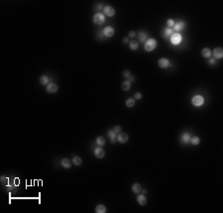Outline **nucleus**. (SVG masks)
I'll use <instances>...</instances> for the list:
<instances>
[{
  "label": "nucleus",
  "mask_w": 223,
  "mask_h": 213,
  "mask_svg": "<svg viewBox=\"0 0 223 213\" xmlns=\"http://www.w3.org/2000/svg\"><path fill=\"white\" fill-rule=\"evenodd\" d=\"M157 47V41L155 39H149L145 43V50L147 52H152Z\"/></svg>",
  "instance_id": "obj_1"
},
{
  "label": "nucleus",
  "mask_w": 223,
  "mask_h": 213,
  "mask_svg": "<svg viewBox=\"0 0 223 213\" xmlns=\"http://www.w3.org/2000/svg\"><path fill=\"white\" fill-rule=\"evenodd\" d=\"M105 22V17L102 13H97L93 16V23L97 25H102Z\"/></svg>",
  "instance_id": "obj_2"
},
{
  "label": "nucleus",
  "mask_w": 223,
  "mask_h": 213,
  "mask_svg": "<svg viewBox=\"0 0 223 213\" xmlns=\"http://www.w3.org/2000/svg\"><path fill=\"white\" fill-rule=\"evenodd\" d=\"M171 42H172L173 45H178L181 42V35L178 34V33L173 34L171 36Z\"/></svg>",
  "instance_id": "obj_3"
},
{
  "label": "nucleus",
  "mask_w": 223,
  "mask_h": 213,
  "mask_svg": "<svg viewBox=\"0 0 223 213\" xmlns=\"http://www.w3.org/2000/svg\"><path fill=\"white\" fill-rule=\"evenodd\" d=\"M204 102V99L202 96L200 95H195L193 98H192V104L194 106H201Z\"/></svg>",
  "instance_id": "obj_4"
},
{
  "label": "nucleus",
  "mask_w": 223,
  "mask_h": 213,
  "mask_svg": "<svg viewBox=\"0 0 223 213\" xmlns=\"http://www.w3.org/2000/svg\"><path fill=\"white\" fill-rule=\"evenodd\" d=\"M103 12H104V15H106L108 17H112L115 15V10L111 6H105L103 8Z\"/></svg>",
  "instance_id": "obj_5"
},
{
  "label": "nucleus",
  "mask_w": 223,
  "mask_h": 213,
  "mask_svg": "<svg viewBox=\"0 0 223 213\" xmlns=\"http://www.w3.org/2000/svg\"><path fill=\"white\" fill-rule=\"evenodd\" d=\"M158 65L162 69H167L170 66V61L168 59H166V58H162V59H160L158 61Z\"/></svg>",
  "instance_id": "obj_6"
},
{
  "label": "nucleus",
  "mask_w": 223,
  "mask_h": 213,
  "mask_svg": "<svg viewBox=\"0 0 223 213\" xmlns=\"http://www.w3.org/2000/svg\"><path fill=\"white\" fill-rule=\"evenodd\" d=\"M58 89H59V87H58V85L55 84V83H49V84L47 85V87H46V90H47V92H49V93H56V92L58 91Z\"/></svg>",
  "instance_id": "obj_7"
},
{
  "label": "nucleus",
  "mask_w": 223,
  "mask_h": 213,
  "mask_svg": "<svg viewBox=\"0 0 223 213\" xmlns=\"http://www.w3.org/2000/svg\"><path fill=\"white\" fill-rule=\"evenodd\" d=\"M117 140H118V142L119 143L124 144V143L128 142V140H129V136H128L126 133H119V135L117 136Z\"/></svg>",
  "instance_id": "obj_8"
},
{
  "label": "nucleus",
  "mask_w": 223,
  "mask_h": 213,
  "mask_svg": "<svg viewBox=\"0 0 223 213\" xmlns=\"http://www.w3.org/2000/svg\"><path fill=\"white\" fill-rule=\"evenodd\" d=\"M94 155H95V157L96 158H98V159H102L104 156H105V153H104V150L102 149V148H96L95 150H94Z\"/></svg>",
  "instance_id": "obj_9"
},
{
  "label": "nucleus",
  "mask_w": 223,
  "mask_h": 213,
  "mask_svg": "<svg viewBox=\"0 0 223 213\" xmlns=\"http://www.w3.org/2000/svg\"><path fill=\"white\" fill-rule=\"evenodd\" d=\"M213 55H214V58L217 59V60L222 59L223 50L221 49V48H216V49H214V51H213Z\"/></svg>",
  "instance_id": "obj_10"
},
{
  "label": "nucleus",
  "mask_w": 223,
  "mask_h": 213,
  "mask_svg": "<svg viewBox=\"0 0 223 213\" xmlns=\"http://www.w3.org/2000/svg\"><path fill=\"white\" fill-rule=\"evenodd\" d=\"M103 33H104V35H105L106 37H112V36L114 35V29H113L112 27L108 26V27H106V28L103 30Z\"/></svg>",
  "instance_id": "obj_11"
},
{
  "label": "nucleus",
  "mask_w": 223,
  "mask_h": 213,
  "mask_svg": "<svg viewBox=\"0 0 223 213\" xmlns=\"http://www.w3.org/2000/svg\"><path fill=\"white\" fill-rule=\"evenodd\" d=\"M137 201H138V203H139L140 205H142V206H144V205L147 204V198H146L143 194H140V195L137 196Z\"/></svg>",
  "instance_id": "obj_12"
},
{
  "label": "nucleus",
  "mask_w": 223,
  "mask_h": 213,
  "mask_svg": "<svg viewBox=\"0 0 223 213\" xmlns=\"http://www.w3.org/2000/svg\"><path fill=\"white\" fill-rule=\"evenodd\" d=\"M61 164H62V166L65 169H70L72 167V163H71V161L69 159H63L62 162H61Z\"/></svg>",
  "instance_id": "obj_13"
},
{
  "label": "nucleus",
  "mask_w": 223,
  "mask_h": 213,
  "mask_svg": "<svg viewBox=\"0 0 223 213\" xmlns=\"http://www.w3.org/2000/svg\"><path fill=\"white\" fill-rule=\"evenodd\" d=\"M173 34H174V32H173V29H171V28H166V29L163 31V36H164V38H168V37L172 36Z\"/></svg>",
  "instance_id": "obj_14"
},
{
  "label": "nucleus",
  "mask_w": 223,
  "mask_h": 213,
  "mask_svg": "<svg viewBox=\"0 0 223 213\" xmlns=\"http://www.w3.org/2000/svg\"><path fill=\"white\" fill-rule=\"evenodd\" d=\"M107 135H108V137H109V139H110V141L111 143H114L116 142V139H117V137H116V133L114 132V131H109L108 133H107Z\"/></svg>",
  "instance_id": "obj_15"
},
{
  "label": "nucleus",
  "mask_w": 223,
  "mask_h": 213,
  "mask_svg": "<svg viewBox=\"0 0 223 213\" xmlns=\"http://www.w3.org/2000/svg\"><path fill=\"white\" fill-rule=\"evenodd\" d=\"M141 189H142V187H141V185H140L139 183H134L133 186H132V190H133V192L136 193V194H138V193L141 191Z\"/></svg>",
  "instance_id": "obj_16"
},
{
  "label": "nucleus",
  "mask_w": 223,
  "mask_h": 213,
  "mask_svg": "<svg viewBox=\"0 0 223 213\" xmlns=\"http://www.w3.org/2000/svg\"><path fill=\"white\" fill-rule=\"evenodd\" d=\"M184 27V23L183 22H178V23H175V26H174V29L176 31H180L182 30Z\"/></svg>",
  "instance_id": "obj_17"
},
{
  "label": "nucleus",
  "mask_w": 223,
  "mask_h": 213,
  "mask_svg": "<svg viewBox=\"0 0 223 213\" xmlns=\"http://www.w3.org/2000/svg\"><path fill=\"white\" fill-rule=\"evenodd\" d=\"M201 55L204 57V58H209L211 56V51L208 49V48H204L202 51H201Z\"/></svg>",
  "instance_id": "obj_18"
},
{
  "label": "nucleus",
  "mask_w": 223,
  "mask_h": 213,
  "mask_svg": "<svg viewBox=\"0 0 223 213\" xmlns=\"http://www.w3.org/2000/svg\"><path fill=\"white\" fill-rule=\"evenodd\" d=\"M121 88L124 90V91H128L130 88H131V82L129 81H124L121 85Z\"/></svg>",
  "instance_id": "obj_19"
},
{
  "label": "nucleus",
  "mask_w": 223,
  "mask_h": 213,
  "mask_svg": "<svg viewBox=\"0 0 223 213\" xmlns=\"http://www.w3.org/2000/svg\"><path fill=\"white\" fill-rule=\"evenodd\" d=\"M129 46H130V49L131 50H133V51H136L137 49H138V47H139V44H138V42H136V41H131L130 43H129Z\"/></svg>",
  "instance_id": "obj_20"
},
{
  "label": "nucleus",
  "mask_w": 223,
  "mask_h": 213,
  "mask_svg": "<svg viewBox=\"0 0 223 213\" xmlns=\"http://www.w3.org/2000/svg\"><path fill=\"white\" fill-rule=\"evenodd\" d=\"M96 144H97L99 147L104 146V144H105V139H104V137H102V136L97 137V138H96Z\"/></svg>",
  "instance_id": "obj_21"
},
{
  "label": "nucleus",
  "mask_w": 223,
  "mask_h": 213,
  "mask_svg": "<svg viewBox=\"0 0 223 213\" xmlns=\"http://www.w3.org/2000/svg\"><path fill=\"white\" fill-rule=\"evenodd\" d=\"M73 163H74V165H75V166H80L82 164V161H81V159L79 157L74 156V158H73Z\"/></svg>",
  "instance_id": "obj_22"
},
{
  "label": "nucleus",
  "mask_w": 223,
  "mask_h": 213,
  "mask_svg": "<svg viewBox=\"0 0 223 213\" xmlns=\"http://www.w3.org/2000/svg\"><path fill=\"white\" fill-rule=\"evenodd\" d=\"M95 211L97 213H105L106 212V208H105V206L104 205H97L96 206V208H95Z\"/></svg>",
  "instance_id": "obj_23"
},
{
  "label": "nucleus",
  "mask_w": 223,
  "mask_h": 213,
  "mask_svg": "<svg viewBox=\"0 0 223 213\" xmlns=\"http://www.w3.org/2000/svg\"><path fill=\"white\" fill-rule=\"evenodd\" d=\"M134 104H135V99H133V98H128V99L126 100V106H127V107H133Z\"/></svg>",
  "instance_id": "obj_24"
},
{
  "label": "nucleus",
  "mask_w": 223,
  "mask_h": 213,
  "mask_svg": "<svg viewBox=\"0 0 223 213\" xmlns=\"http://www.w3.org/2000/svg\"><path fill=\"white\" fill-rule=\"evenodd\" d=\"M40 82H41V84H43V85H45V84L49 83V77H48V76H46V75L41 76V78H40Z\"/></svg>",
  "instance_id": "obj_25"
},
{
  "label": "nucleus",
  "mask_w": 223,
  "mask_h": 213,
  "mask_svg": "<svg viewBox=\"0 0 223 213\" xmlns=\"http://www.w3.org/2000/svg\"><path fill=\"white\" fill-rule=\"evenodd\" d=\"M189 142L191 143L192 145H198L200 143V139L198 137H192V138H190Z\"/></svg>",
  "instance_id": "obj_26"
},
{
  "label": "nucleus",
  "mask_w": 223,
  "mask_h": 213,
  "mask_svg": "<svg viewBox=\"0 0 223 213\" xmlns=\"http://www.w3.org/2000/svg\"><path fill=\"white\" fill-rule=\"evenodd\" d=\"M181 139H182V142L183 143H188L189 142V140H190V136H189L187 133H185V134L182 135Z\"/></svg>",
  "instance_id": "obj_27"
},
{
  "label": "nucleus",
  "mask_w": 223,
  "mask_h": 213,
  "mask_svg": "<svg viewBox=\"0 0 223 213\" xmlns=\"http://www.w3.org/2000/svg\"><path fill=\"white\" fill-rule=\"evenodd\" d=\"M146 38H147L146 33H144V32H140V33H139V40H140L141 42H144V41L146 40Z\"/></svg>",
  "instance_id": "obj_28"
},
{
  "label": "nucleus",
  "mask_w": 223,
  "mask_h": 213,
  "mask_svg": "<svg viewBox=\"0 0 223 213\" xmlns=\"http://www.w3.org/2000/svg\"><path fill=\"white\" fill-rule=\"evenodd\" d=\"M167 25H168L169 28H172V27L175 26V21H174L173 19H169V20L167 21Z\"/></svg>",
  "instance_id": "obj_29"
},
{
  "label": "nucleus",
  "mask_w": 223,
  "mask_h": 213,
  "mask_svg": "<svg viewBox=\"0 0 223 213\" xmlns=\"http://www.w3.org/2000/svg\"><path fill=\"white\" fill-rule=\"evenodd\" d=\"M123 76H124L125 78H129V77L131 76V73H130V71H127V70H126V71H123Z\"/></svg>",
  "instance_id": "obj_30"
},
{
  "label": "nucleus",
  "mask_w": 223,
  "mask_h": 213,
  "mask_svg": "<svg viewBox=\"0 0 223 213\" xmlns=\"http://www.w3.org/2000/svg\"><path fill=\"white\" fill-rule=\"evenodd\" d=\"M113 131H114L116 134H119L120 131H121V127H120V126H115L114 129H113Z\"/></svg>",
  "instance_id": "obj_31"
},
{
  "label": "nucleus",
  "mask_w": 223,
  "mask_h": 213,
  "mask_svg": "<svg viewBox=\"0 0 223 213\" xmlns=\"http://www.w3.org/2000/svg\"><path fill=\"white\" fill-rule=\"evenodd\" d=\"M142 98V94L140 93V92H137V93H135V99H137V100H140Z\"/></svg>",
  "instance_id": "obj_32"
},
{
  "label": "nucleus",
  "mask_w": 223,
  "mask_h": 213,
  "mask_svg": "<svg viewBox=\"0 0 223 213\" xmlns=\"http://www.w3.org/2000/svg\"><path fill=\"white\" fill-rule=\"evenodd\" d=\"M136 36V33L134 32V31H130L129 32V37H131V38H134Z\"/></svg>",
  "instance_id": "obj_33"
},
{
  "label": "nucleus",
  "mask_w": 223,
  "mask_h": 213,
  "mask_svg": "<svg viewBox=\"0 0 223 213\" xmlns=\"http://www.w3.org/2000/svg\"><path fill=\"white\" fill-rule=\"evenodd\" d=\"M209 63H210V64H212V65H213V64H215V60H214V59H211V60H210V61H209Z\"/></svg>",
  "instance_id": "obj_34"
},
{
  "label": "nucleus",
  "mask_w": 223,
  "mask_h": 213,
  "mask_svg": "<svg viewBox=\"0 0 223 213\" xmlns=\"http://www.w3.org/2000/svg\"><path fill=\"white\" fill-rule=\"evenodd\" d=\"M133 80H134V77H133V76H130L128 81H129V82H131V81H133Z\"/></svg>",
  "instance_id": "obj_35"
},
{
  "label": "nucleus",
  "mask_w": 223,
  "mask_h": 213,
  "mask_svg": "<svg viewBox=\"0 0 223 213\" xmlns=\"http://www.w3.org/2000/svg\"><path fill=\"white\" fill-rule=\"evenodd\" d=\"M123 42H124V43H128V38H124V39H123Z\"/></svg>",
  "instance_id": "obj_36"
},
{
  "label": "nucleus",
  "mask_w": 223,
  "mask_h": 213,
  "mask_svg": "<svg viewBox=\"0 0 223 213\" xmlns=\"http://www.w3.org/2000/svg\"><path fill=\"white\" fill-rule=\"evenodd\" d=\"M142 192H143V194H144V193H146V192H147V190H146V189H144Z\"/></svg>",
  "instance_id": "obj_37"
}]
</instances>
